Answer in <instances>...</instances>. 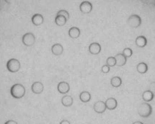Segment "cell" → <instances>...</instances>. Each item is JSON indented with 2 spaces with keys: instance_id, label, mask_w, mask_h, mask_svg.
Instances as JSON below:
<instances>
[{
  "instance_id": "cell-1",
  "label": "cell",
  "mask_w": 155,
  "mask_h": 124,
  "mask_svg": "<svg viewBox=\"0 0 155 124\" xmlns=\"http://www.w3.org/2000/svg\"><path fill=\"white\" fill-rule=\"evenodd\" d=\"M2 67L6 68V70L10 73H16L21 68V63L16 58H11L5 62V67Z\"/></svg>"
},
{
  "instance_id": "cell-2",
  "label": "cell",
  "mask_w": 155,
  "mask_h": 124,
  "mask_svg": "<svg viewBox=\"0 0 155 124\" xmlns=\"http://www.w3.org/2000/svg\"><path fill=\"white\" fill-rule=\"evenodd\" d=\"M21 41L26 47H32L36 43V36L32 32H24L21 36Z\"/></svg>"
},
{
  "instance_id": "cell-3",
  "label": "cell",
  "mask_w": 155,
  "mask_h": 124,
  "mask_svg": "<svg viewBox=\"0 0 155 124\" xmlns=\"http://www.w3.org/2000/svg\"><path fill=\"white\" fill-rule=\"evenodd\" d=\"M137 113L142 118H149L152 113V107L147 102H145L138 106Z\"/></svg>"
},
{
  "instance_id": "cell-4",
  "label": "cell",
  "mask_w": 155,
  "mask_h": 124,
  "mask_svg": "<svg viewBox=\"0 0 155 124\" xmlns=\"http://www.w3.org/2000/svg\"><path fill=\"white\" fill-rule=\"evenodd\" d=\"M25 94V87L20 83H16L11 88V95L15 98H22Z\"/></svg>"
},
{
  "instance_id": "cell-5",
  "label": "cell",
  "mask_w": 155,
  "mask_h": 124,
  "mask_svg": "<svg viewBox=\"0 0 155 124\" xmlns=\"http://www.w3.org/2000/svg\"><path fill=\"white\" fill-rule=\"evenodd\" d=\"M79 9L80 11L84 14H89L92 12L93 9L92 4L89 1H83L79 5Z\"/></svg>"
},
{
  "instance_id": "cell-6",
  "label": "cell",
  "mask_w": 155,
  "mask_h": 124,
  "mask_svg": "<svg viewBox=\"0 0 155 124\" xmlns=\"http://www.w3.org/2000/svg\"><path fill=\"white\" fill-rule=\"evenodd\" d=\"M93 109L94 111L98 114H102L107 109V106H106L105 102L101 101V100H99L97 101L93 106Z\"/></svg>"
},
{
  "instance_id": "cell-7",
  "label": "cell",
  "mask_w": 155,
  "mask_h": 124,
  "mask_svg": "<svg viewBox=\"0 0 155 124\" xmlns=\"http://www.w3.org/2000/svg\"><path fill=\"white\" fill-rule=\"evenodd\" d=\"M89 52L92 55H97L101 51V46L99 43L93 42L91 43L89 46Z\"/></svg>"
},
{
  "instance_id": "cell-8",
  "label": "cell",
  "mask_w": 155,
  "mask_h": 124,
  "mask_svg": "<svg viewBox=\"0 0 155 124\" xmlns=\"http://www.w3.org/2000/svg\"><path fill=\"white\" fill-rule=\"evenodd\" d=\"M128 23L131 28H137L140 24L141 19L139 16H136V15H132L129 17V20H128Z\"/></svg>"
},
{
  "instance_id": "cell-9",
  "label": "cell",
  "mask_w": 155,
  "mask_h": 124,
  "mask_svg": "<svg viewBox=\"0 0 155 124\" xmlns=\"http://www.w3.org/2000/svg\"><path fill=\"white\" fill-rule=\"evenodd\" d=\"M116 60V65L117 67H123L127 62V58L123 53H117L114 56Z\"/></svg>"
},
{
  "instance_id": "cell-10",
  "label": "cell",
  "mask_w": 155,
  "mask_h": 124,
  "mask_svg": "<svg viewBox=\"0 0 155 124\" xmlns=\"http://www.w3.org/2000/svg\"><path fill=\"white\" fill-rule=\"evenodd\" d=\"M52 53L55 56H59L63 53L64 52V47L61 44H55L52 46L51 47Z\"/></svg>"
},
{
  "instance_id": "cell-11",
  "label": "cell",
  "mask_w": 155,
  "mask_h": 124,
  "mask_svg": "<svg viewBox=\"0 0 155 124\" xmlns=\"http://www.w3.org/2000/svg\"><path fill=\"white\" fill-rule=\"evenodd\" d=\"M58 91L61 94H67L70 91V84L66 81H61L60 82L57 86Z\"/></svg>"
},
{
  "instance_id": "cell-12",
  "label": "cell",
  "mask_w": 155,
  "mask_h": 124,
  "mask_svg": "<svg viewBox=\"0 0 155 124\" xmlns=\"http://www.w3.org/2000/svg\"><path fill=\"white\" fill-rule=\"evenodd\" d=\"M106 106L107 109L109 110H114L117 108V101L115 98H109L105 101Z\"/></svg>"
},
{
  "instance_id": "cell-13",
  "label": "cell",
  "mask_w": 155,
  "mask_h": 124,
  "mask_svg": "<svg viewBox=\"0 0 155 124\" xmlns=\"http://www.w3.org/2000/svg\"><path fill=\"white\" fill-rule=\"evenodd\" d=\"M68 35L72 39H75V38H78L80 36L81 30L78 27H72L69 30Z\"/></svg>"
},
{
  "instance_id": "cell-14",
  "label": "cell",
  "mask_w": 155,
  "mask_h": 124,
  "mask_svg": "<svg viewBox=\"0 0 155 124\" xmlns=\"http://www.w3.org/2000/svg\"><path fill=\"white\" fill-rule=\"evenodd\" d=\"M44 90V85L42 84L41 82L36 81L33 83L32 85V91L35 94H40L43 92Z\"/></svg>"
},
{
  "instance_id": "cell-15",
  "label": "cell",
  "mask_w": 155,
  "mask_h": 124,
  "mask_svg": "<svg viewBox=\"0 0 155 124\" xmlns=\"http://www.w3.org/2000/svg\"><path fill=\"white\" fill-rule=\"evenodd\" d=\"M149 67H148L147 64L145 62H140L137 65V71L140 74H145L148 72Z\"/></svg>"
},
{
  "instance_id": "cell-16",
  "label": "cell",
  "mask_w": 155,
  "mask_h": 124,
  "mask_svg": "<svg viewBox=\"0 0 155 124\" xmlns=\"http://www.w3.org/2000/svg\"><path fill=\"white\" fill-rule=\"evenodd\" d=\"M61 103L66 107L71 106L73 103V98L70 95H65L61 98Z\"/></svg>"
},
{
  "instance_id": "cell-17",
  "label": "cell",
  "mask_w": 155,
  "mask_h": 124,
  "mask_svg": "<svg viewBox=\"0 0 155 124\" xmlns=\"http://www.w3.org/2000/svg\"><path fill=\"white\" fill-rule=\"evenodd\" d=\"M142 98L143 100H144L145 102H150L151 101V100H153L154 98V94L151 93L150 90H146V91L143 92V95H142Z\"/></svg>"
},
{
  "instance_id": "cell-18",
  "label": "cell",
  "mask_w": 155,
  "mask_h": 124,
  "mask_svg": "<svg viewBox=\"0 0 155 124\" xmlns=\"http://www.w3.org/2000/svg\"><path fill=\"white\" fill-rule=\"evenodd\" d=\"M110 83L112 86L117 88V87H120L122 84V79H121L120 77L114 76L113 78H112Z\"/></svg>"
},
{
  "instance_id": "cell-19",
  "label": "cell",
  "mask_w": 155,
  "mask_h": 124,
  "mask_svg": "<svg viewBox=\"0 0 155 124\" xmlns=\"http://www.w3.org/2000/svg\"><path fill=\"white\" fill-rule=\"evenodd\" d=\"M79 98H80V100L83 103H87V102H89L91 100V95L89 92L84 91L80 94Z\"/></svg>"
},
{
  "instance_id": "cell-20",
  "label": "cell",
  "mask_w": 155,
  "mask_h": 124,
  "mask_svg": "<svg viewBox=\"0 0 155 124\" xmlns=\"http://www.w3.org/2000/svg\"><path fill=\"white\" fill-rule=\"evenodd\" d=\"M135 43L136 45H137V47H144L146 45V44H147V40H146V38H145L144 36H140L137 38Z\"/></svg>"
},
{
  "instance_id": "cell-21",
  "label": "cell",
  "mask_w": 155,
  "mask_h": 124,
  "mask_svg": "<svg viewBox=\"0 0 155 124\" xmlns=\"http://www.w3.org/2000/svg\"><path fill=\"white\" fill-rule=\"evenodd\" d=\"M106 64H107L108 66L110 67H114L116 65V60L114 56H109L108 57L107 61H106Z\"/></svg>"
},
{
  "instance_id": "cell-22",
  "label": "cell",
  "mask_w": 155,
  "mask_h": 124,
  "mask_svg": "<svg viewBox=\"0 0 155 124\" xmlns=\"http://www.w3.org/2000/svg\"><path fill=\"white\" fill-rule=\"evenodd\" d=\"M123 54H124L126 58H130V57L132 56L133 51L131 48L126 47L124 50V51H123Z\"/></svg>"
},
{
  "instance_id": "cell-23",
  "label": "cell",
  "mask_w": 155,
  "mask_h": 124,
  "mask_svg": "<svg viewBox=\"0 0 155 124\" xmlns=\"http://www.w3.org/2000/svg\"><path fill=\"white\" fill-rule=\"evenodd\" d=\"M110 71V67L108 66L107 64L103 65V67H101V72L104 74H107V73H109Z\"/></svg>"
},
{
  "instance_id": "cell-24",
  "label": "cell",
  "mask_w": 155,
  "mask_h": 124,
  "mask_svg": "<svg viewBox=\"0 0 155 124\" xmlns=\"http://www.w3.org/2000/svg\"><path fill=\"white\" fill-rule=\"evenodd\" d=\"M149 90L153 94H154V97H155V81L151 82V84L149 86Z\"/></svg>"
},
{
  "instance_id": "cell-25",
  "label": "cell",
  "mask_w": 155,
  "mask_h": 124,
  "mask_svg": "<svg viewBox=\"0 0 155 124\" xmlns=\"http://www.w3.org/2000/svg\"><path fill=\"white\" fill-rule=\"evenodd\" d=\"M60 124H70V123L68 121V120H62V121L60 123Z\"/></svg>"
},
{
  "instance_id": "cell-26",
  "label": "cell",
  "mask_w": 155,
  "mask_h": 124,
  "mask_svg": "<svg viewBox=\"0 0 155 124\" xmlns=\"http://www.w3.org/2000/svg\"><path fill=\"white\" fill-rule=\"evenodd\" d=\"M132 124H144V123H143L142 122H140V121H135V122H134Z\"/></svg>"
}]
</instances>
